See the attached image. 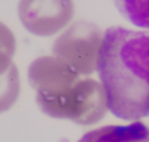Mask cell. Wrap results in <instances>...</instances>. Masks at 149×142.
<instances>
[{
    "instance_id": "1",
    "label": "cell",
    "mask_w": 149,
    "mask_h": 142,
    "mask_svg": "<svg viewBox=\"0 0 149 142\" xmlns=\"http://www.w3.org/2000/svg\"><path fill=\"white\" fill-rule=\"evenodd\" d=\"M96 72L114 117L135 122L149 115V30L106 29Z\"/></svg>"
},
{
    "instance_id": "2",
    "label": "cell",
    "mask_w": 149,
    "mask_h": 142,
    "mask_svg": "<svg viewBox=\"0 0 149 142\" xmlns=\"http://www.w3.org/2000/svg\"><path fill=\"white\" fill-rule=\"evenodd\" d=\"M28 80L40 109L50 118L88 126L101 121L108 111L99 81L80 75L54 55L36 58L28 69Z\"/></svg>"
},
{
    "instance_id": "3",
    "label": "cell",
    "mask_w": 149,
    "mask_h": 142,
    "mask_svg": "<svg viewBox=\"0 0 149 142\" xmlns=\"http://www.w3.org/2000/svg\"><path fill=\"white\" fill-rule=\"evenodd\" d=\"M103 31L89 21L72 22L58 34L52 47V55L59 58L83 76L96 72L97 58Z\"/></svg>"
},
{
    "instance_id": "4",
    "label": "cell",
    "mask_w": 149,
    "mask_h": 142,
    "mask_svg": "<svg viewBox=\"0 0 149 142\" xmlns=\"http://www.w3.org/2000/svg\"><path fill=\"white\" fill-rule=\"evenodd\" d=\"M19 19L23 27L37 37L61 33L74 21V0H19Z\"/></svg>"
},
{
    "instance_id": "5",
    "label": "cell",
    "mask_w": 149,
    "mask_h": 142,
    "mask_svg": "<svg viewBox=\"0 0 149 142\" xmlns=\"http://www.w3.org/2000/svg\"><path fill=\"white\" fill-rule=\"evenodd\" d=\"M77 142H149V127L138 121L107 125L87 132Z\"/></svg>"
},
{
    "instance_id": "6",
    "label": "cell",
    "mask_w": 149,
    "mask_h": 142,
    "mask_svg": "<svg viewBox=\"0 0 149 142\" xmlns=\"http://www.w3.org/2000/svg\"><path fill=\"white\" fill-rule=\"evenodd\" d=\"M120 15L128 23L149 30V0H113Z\"/></svg>"
},
{
    "instance_id": "7",
    "label": "cell",
    "mask_w": 149,
    "mask_h": 142,
    "mask_svg": "<svg viewBox=\"0 0 149 142\" xmlns=\"http://www.w3.org/2000/svg\"><path fill=\"white\" fill-rule=\"evenodd\" d=\"M21 93V81L17 66L15 64L0 75V113L13 107Z\"/></svg>"
},
{
    "instance_id": "8",
    "label": "cell",
    "mask_w": 149,
    "mask_h": 142,
    "mask_svg": "<svg viewBox=\"0 0 149 142\" xmlns=\"http://www.w3.org/2000/svg\"><path fill=\"white\" fill-rule=\"evenodd\" d=\"M17 50V40L11 30L0 22V75L11 66Z\"/></svg>"
}]
</instances>
